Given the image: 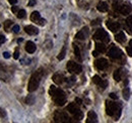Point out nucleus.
I'll return each mask as SVG.
<instances>
[{
  "label": "nucleus",
  "instance_id": "nucleus-10",
  "mask_svg": "<svg viewBox=\"0 0 132 123\" xmlns=\"http://www.w3.org/2000/svg\"><path fill=\"white\" fill-rule=\"evenodd\" d=\"M31 20L36 22V23H39L40 25H44L46 23V20L41 17V14L38 11H34L33 13L31 14Z\"/></svg>",
  "mask_w": 132,
  "mask_h": 123
},
{
  "label": "nucleus",
  "instance_id": "nucleus-22",
  "mask_svg": "<svg viewBox=\"0 0 132 123\" xmlns=\"http://www.w3.org/2000/svg\"><path fill=\"white\" fill-rule=\"evenodd\" d=\"M74 54H75V57L78 61H81V56H80V49L77 46H74Z\"/></svg>",
  "mask_w": 132,
  "mask_h": 123
},
{
  "label": "nucleus",
  "instance_id": "nucleus-2",
  "mask_svg": "<svg viewBox=\"0 0 132 123\" xmlns=\"http://www.w3.org/2000/svg\"><path fill=\"white\" fill-rule=\"evenodd\" d=\"M121 110L122 107L120 104L112 102V101H107L106 102V112L109 116H112L115 118V120H117L120 115H121Z\"/></svg>",
  "mask_w": 132,
  "mask_h": 123
},
{
  "label": "nucleus",
  "instance_id": "nucleus-5",
  "mask_svg": "<svg viewBox=\"0 0 132 123\" xmlns=\"http://www.w3.org/2000/svg\"><path fill=\"white\" fill-rule=\"evenodd\" d=\"M67 111L69 113H71L74 118L76 120H80L82 119V112L80 111V109L77 107V104L76 103H70L68 106H67Z\"/></svg>",
  "mask_w": 132,
  "mask_h": 123
},
{
  "label": "nucleus",
  "instance_id": "nucleus-17",
  "mask_svg": "<svg viewBox=\"0 0 132 123\" xmlns=\"http://www.w3.org/2000/svg\"><path fill=\"white\" fill-rule=\"evenodd\" d=\"M53 81H54V83L60 85V84H62L64 82V78H63L62 75H60V74H55L53 76Z\"/></svg>",
  "mask_w": 132,
  "mask_h": 123
},
{
  "label": "nucleus",
  "instance_id": "nucleus-40",
  "mask_svg": "<svg viewBox=\"0 0 132 123\" xmlns=\"http://www.w3.org/2000/svg\"><path fill=\"white\" fill-rule=\"evenodd\" d=\"M35 4H36V0H31L29 2V6H34Z\"/></svg>",
  "mask_w": 132,
  "mask_h": 123
},
{
  "label": "nucleus",
  "instance_id": "nucleus-28",
  "mask_svg": "<svg viewBox=\"0 0 132 123\" xmlns=\"http://www.w3.org/2000/svg\"><path fill=\"white\" fill-rule=\"evenodd\" d=\"M17 17H18V18H24V17H26V10H23V9L18 10V12H17Z\"/></svg>",
  "mask_w": 132,
  "mask_h": 123
},
{
  "label": "nucleus",
  "instance_id": "nucleus-24",
  "mask_svg": "<svg viewBox=\"0 0 132 123\" xmlns=\"http://www.w3.org/2000/svg\"><path fill=\"white\" fill-rule=\"evenodd\" d=\"M123 97H124L125 100L129 99V97H130V90H129V88H125L123 90Z\"/></svg>",
  "mask_w": 132,
  "mask_h": 123
},
{
  "label": "nucleus",
  "instance_id": "nucleus-32",
  "mask_svg": "<svg viewBox=\"0 0 132 123\" xmlns=\"http://www.w3.org/2000/svg\"><path fill=\"white\" fill-rule=\"evenodd\" d=\"M6 116V112H5V110L4 109H2V108H0V117H5Z\"/></svg>",
  "mask_w": 132,
  "mask_h": 123
},
{
  "label": "nucleus",
  "instance_id": "nucleus-37",
  "mask_svg": "<svg viewBox=\"0 0 132 123\" xmlns=\"http://www.w3.org/2000/svg\"><path fill=\"white\" fill-rule=\"evenodd\" d=\"M81 102H82V101H81V99H80V98H76V99H75V103H76L77 105H80V104H81Z\"/></svg>",
  "mask_w": 132,
  "mask_h": 123
},
{
  "label": "nucleus",
  "instance_id": "nucleus-20",
  "mask_svg": "<svg viewBox=\"0 0 132 123\" xmlns=\"http://www.w3.org/2000/svg\"><path fill=\"white\" fill-rule=\"evenodd\" d=\"M87 28L85 27V28H83L82 30L78 31L77 33H76V35H75V38H77V39H79V40H83L84 38H85V30H86Z\"/></svg>",
  "mask_w": 132,
  "mask_h": 123
},
{
  "label": "nucleus",
  "instance_id": "nucleus-21",
  "mask_svg": "<svg viewBox=\"0 0 132 123\" xmlns=\"http://www.w3.org/2000/svg\"><path fill=\"white\" fill-rule=\"evenodd\" d=\"M96 49H97L98 53H101V54H102V53H105L107 48H106V46H105L103 43H98V44L96 45Z\"/></svg>",
  "mask_w": 132,
  "mask_h": 123
},
{
  "label": "nucleus",
  "instance_id": "nucleus-26",
  "mask_svg": "<svg viewBox=\"0 0 132 123\" xmlns=\"http://www.w3.org/2000/svg\"><path fill=\"white\" fill-rule=\"evenodd\" d=\"M65 54H66V47H63L62 50L60 52V54L58 55V60H59V61L63 60V59L65 58Z\"/></svg>",
  "mask_w": 132,
  "mask_h": 123
},
{
  "label": "nucleus",
  "instance_id": "nucleus-16",
  "mask_svg": "<svg viewBox=\"0 0 132 123\" xmlns=\"http://www.w3.org/2000/svg\"><path fill=\"white\" fill-rule=\"evenodd\" d=\"M97 8L101 12H106V11H108L109 6H108V4L106 2H100L99 4H98V6H97Z\"/></svg>",
  "mask_w": 132,
  "mask_h": 123
},
{
  "label": "nucleus",
  "instance_id": "nucleus-39",
  "mask_svg": "<svg viewBox=\"0 0 132 123\" xmlns=\"http://www.w3.org/2000/svg\"><path fill=\"white\" fill-rule=\"evenodd\" d=\"M11 11L14 12V13H15V12H18V8H17L16 6H13V7L11 8Z\"/></svg>",
  "mask_w": 132,
  "mask_h": 123
},
{
  "label": "nucleus",
  "instance_id": "nucleus-4",
  "mask_svg": "<svg viewBox=\"0 0 132 123\" xmlns=\"http://www.w3.org/2000/svg\"><path fill=\"white\" fill-rule=\"evenodd\" d=\"M113 5H114L115 10L119 11L121 14H124V15L129 14V13L132 11V7L130 6V5H128V4H124V3H121V2H120V1H118V0H116Z\"/></svg>",
  "mask_w": 132,
  "mask_h": 123
},
{
  "label": "nucleus",
  "instance_id": "nucleus-13",
  "mask_svg": "<svg viewBox=\"0 0 132 123\" xmlns=\"http://www.w3.org/2000/svg\"><path fill=\"white\" fill-rule=\"evenodd\" d=\"M87 123H92V122H98V116L97 114L95 113V111H89L87 113V120H86Z\"/></svg>",
  "mask_w": 132,
  "mask_h": 123
},
{
  "label": "nucleus",
  "instance_id": "nucleus-33",
  "mask_svg": "<svg viewBox=\"0 0 132 123\" xmlns=\"http://www.w3.org/2000/svg\"><path fill=\"white\" fill-rule=\"evenodd\" d=\"M18 57H19V52H18V48H16L15 52H14V54H13V58H14L15 60H17Z\"/></svg>",
  "mask_w": 132,
  "mask_h": 123
},
{
  "label": "nucleus",
  "instance_id": "nucleus-3",
  "mask_svg": "<svg viewBox=\"0 0 132 123\" xmlns=\"http://www.w3.org/2000/svg\"><path fill=\"white\" fill-rule=\"evenodd\" d=\"M43 76V72L42 70H39L37 72H35L32 77L30 79V82H29V86H28V90L29 92H34L38 89L39 85H40V82H41V79Z\"/></svg>",
  "mask_w": 132,
  "mask_h": 123
},
{
  "label": "nucleus",
  "instance_id": "nucleus-30",
  "mask_svg": "<svg viewBox=\"0 0 132 123\" xmlns=\"http://www.w3.org/2000/svg\"><path fill=\"white\" fill-rule=\"evenodd\" d=\"M12 24V21L11 20H6L5 22H4V29L5 30H8V28H9V26Z\"/></svg>",
  "mask_w": 132,
  "mask_h": 123
},
{
  "label": "nucleus",
  "instance_id": "nucleus-27",
  "mask_svg": "<svg viewBox=\"0 0 132 123\" xmlns=\"http://www.w3.org/2000/svg\"><path fill=\"white\" fill-rule=\"evenodd\" d=\"M98 86H99L101 89H106V88H107V86H108V82H107V81H105V80H103Z\"/></svg>",
  "mask_w": 132,
  "mask_h": 123
},
{
  "label": "nucleus",
  "instance_id": "nucleus-1",
  "mask_svg": "<svg viewBox=\"0 0 132 123\" xmlns=\"http://www.w3.org/2000/svg\"><path fill=\"white\" fill-rule=\"evenodd\" d=\"M49 93L54 101V103L57 106H63L66 103V95L61 89L55 87V86H51L50 87Z\"/></svg>",
  "mask_w": 132,
  "mask_h": 123
},
{
  "label": "nucleus",
  "instance_id": "nucleus-15",
  "mask_svg": "<svg viewBox=\"0 0 132 123\" xmlns=\"http://www.w3.org/2000/svg\"><path fill=\"white\" fill-rule=\"evenodd\" d=\"M36 45L34 44L33 42H28L27 45H26V50L29 53V54H33L36 52Z\"/></svg>",
  "mask_w": 132,
  "mask_h": 123
},
{
  "label": "nucleus",
  "instance_id": "nucleus-18",
  "mask_svg": "<svg viewBox=\"0 0 132 123\" xmlns=\"http://www.w3.org/2000/svg\"><path fill=\"white\" fill-rule=\"evenodd\" d=\"M122 78H123V70H121V69L116 70L115 72H114V79H115V81L119 82V81L122 80Z\"/></svg>",
  "mask_w": 132,
  "mask_h": 123
},
{
  "label": "nucleus",
  "instance_id": "nucleus-7",
  "mask_svg": "<svg viewBox=\"0 0 132 123\" xmlns=\"http://www.w3.org/2000/svg\"><path fill=\"white\" fill-rule=\"evenodd\" d=\"M94 38L102 40L103 43H109L110 42L109 34L107 33V31H105L104 29H98L96 31V33L94 34Z\"/></svg>",
  "mask_w": 132,
  "mask_h": 123
},
{
  "label": "nucleus",
  "instance_id": "nucleus-35",
  "mask_svg": "<svg viewBox=\"0 0 132 123\" xmlns=\"http://www.w3.org/2000/svg\"><path fill=\"white\" fill-rule=\"evenodd\" d=\"M4 43H5V36L0 35V46H1L2 44H4Z\"/></svg>",
  "mask_w": 132,
  "mask_h": 123
},
{
  "label": "nucleus",
  "instance_id": "nucleus-38",
  "mask_svg": "<svg viewBox=\"0 0 132 123\" xmlns=\"http://www.w3.org/2000/svg\"><path fill=\"white\" fill-rule=\"evenodd\" d=\"M3 57L5 58V59H9V57H10V55L7 53V52H5V53H3Z\"/></svg>",
  "mask_w": 132,
  "mask_h": 123
},
{
  "label": "nucleus",
  "instance_id": "nucleus-42",
  "mask_svg": "<svg viewBox=\"0 0 132 123\" xmlns=\"http://www.w3.org/2000/svg\"><path fill=\"white\" fill-rule=\"evenodd\" d=\"M8 1H9L10 4H16L17 2V0H8Z\"/></svg>",
  "mask_w": 132,
  "mask_h": 123
},
{
  "label": "nucleus",
  "instance_id": "nucleus-31",
  "mask_svg": "<svg viewBox=\"0 0 132 123\" xmlns=\"http://www.w3.org/2000/svg\"><path fill=\"white\" fill-rule=\"evenodd\" d=\"M126 52H127V55L129 57H132V47L130 46H128L126 47Z\"/></svg>",
  "mask_w": 132,
  "mask_h": 123
},
{
  "label": "nucleus",
  "instance_id": "nucleus-41",
  "mask_svg": "<svg viewBox=\"0 0 132 123\" xmlns=\"http://www.w3.org/2000/svg\"><path fill=\"white\" fill-rule=\"evenodd\" d=\"M98 21H100V19H97V20H94V21L92 22V24H93V25H96V24H99L100 22H98Z\"/></svg>",
  "mask_w": 132,
  "mask_h": 123
},
{
  "label": "nucleus",
  "instance_id": "nucleus-11",
  "mask_svg": "<svg viewBox=\"0 0 132 123\" xmlns=\"http://www.w3.org/2000/svg\"><path fill=\"white\" fill-rule=\"evenodd\" d=\"M95 65H96V68L98 70L103 71V70H106L108 68L109 63H108V61L106 59H99V60H97V61H95Z\"/></svg>",
  "mask_w": 132,
  "mask_h": 123
},
{
  "label": "nucleus",
  "instance_id": "nucleus-6",
  "mask_svg": "<svg viewBox=\"0 0 132 123\" xmlns=\"http://www.w3.org/2000/svg\"><path fill=\"white\" fill-rule=\"evenodd\" d=\"M66 68H67L68 72H70V73H72V74H80L81 71H82V67H81L79 64H77V63L72 61L67 63Z\"/></svg>",
  "mask_w": 132,
  "mask_h": 123
},
{
  "label": "nucleus",
  "instance_id": "nucleus-9",
  "mask_svg": "<svg viewBox=\"0 0 132 123\" xmlns=\"http://www.w3.org/2000/svg\"><path fill=\"white\" fill-rule=\"evenodd\" d=\"M108 56L111 58V59H113V60H116V59H119V58H121V56H122V52L115 46H112V47L109 49V52H108Z\"/></svg>",
  "mask_w": 132,
  "mask_h": 123
},
{
  "label": "nucleus",
  "instance_id": "nucleus-43",
  "mask_svg": "<svg viewBox=\"0 0 132 123\" xmlns=\"http://www.w3.org/2000/svg\"><path fill=\"white\" fill-rule=\"evenodd\" d=\"M93 55H94L95 57H97V56H98V52H97V50H96V52H94V53H93Z\"/></svg>",
  "mask_w": 132,
  "mask_h": 123
},
{
  "label": "nucleus",
  "instance_id": "nucleus-14",
  "mask_svg": "<svg viewBox=\"0 0 132 123\" xmlns=\"http://www.w3.org/2000/svg\"><path fill=\"white\" fill-rule=\"evenodd\" d=\"M24 31L28 33V34H30V35H36V34H38V28L37 27H35L33 25H28V26H26L24 27Z\"/></svg>",
  "mask_w": 132,
  "mask_h": 123
},
{
  "label": "nucleus",
  "instance_id": "nucleus-23",
  "mask_svg": "<svg viewBox=\"0 0 132 123\" xmlns=\"http://www.w3.org/2000/svg\"><path fill=\"white\" fill-rule=\"evenodd\" d=\"M26 103L29 104V105H33L34 103H35V97H34L33 95H30V96L27 97V99H26Z\"/></svg>",
  "mask_w": 132,
  "mask_h": 123
},
{
  "label": "nucleus",
  "instance_id": "nucleus-12",
  "mask_svg": "<svg viewBox=\"0 0 132 123\" xmlns=\"http://www.w3.org/2000/svg\"><path fill=\"white\" fill-rule=\"evenodd\" d=\"M107 26L113 32H116L117 30L120 29V24L118 22H114V21H107Z\"/></svg>",
  "mask_w": 132,
  "mask_h": 123
},
{
  "label": "nucleus",
  "instance_id": "nucleus-34",
  "mask_svg": "<svg viewBox=\"0 0 132 123\" xmlns=\"http://www.w3.org/2000/svg\"><path fill=\"white\" fill-rule=\"evenodd\" d=\"M109 96H110V98H111V99H114V100H117V99H118V96L116 95L115 93H111Z\"/></svg>",
  "mask_w": 132,
  "mask_h": 123
},
{
  "label": "nucleus",
  "instance_id": "nucleus-29",
  "mask_svg": "<svg viewBox=\"0 0 132 123\" xmlns=\"http://www.w3.org/2000/svg\"><path fill=\"white\" fill-rule=\"evenodd\" d=\"M102 81H103V79H101V77H99V76H95V77L93 78V82L95 84H97V85H99Z\"/></svg>",
  "mask_w": 132,
  "mask_h": 123
},
{
  "label": "nucleus",
  "instance_id": "nucleus-36",
  "mask_svg": "<svg viewBox=\"0 0 132 123\" xmlns=\"http://www.w3.org/2000/svg\"><path fill=\"white\" fill-rule=\"evenodd\" d=\"M12 30L14 31L15 33H17V32L19 31V26H18V25H14V26H13V28H12Z\"/></svg>",
  "mask_w": 132,
  "mask_h": 123
},
{
  "label": "nucleus",
  "instance_id": "nucleus-44",
  "mask_svg": "<svg viewBox=\"0 0 132 123\" xmlns=\"http://www.w3.org/2000/svg\"><path fill=\"white\" fill-rule=\"evenodd\" d=\"M17 42H18V43H21V42H22V38H18V40H17Z\"/></svg>",
  "mask_w": 132,
  "mask_h": 123
},
{
  "label": "nucleus",
  "instance_id": "nucleus-25",
  "mask_svg": "<svg viewBox=\"0 0 132 123\" xmlns=\"http://www.w3.org/2000/svg\"><path fill=\"white\" fill-rule=\"evenodd\" d=\"M126 26H128L129 27V29L131 31V27H132V14L131 15H129L127 17V19H126ZM132 32V31H131Z\"/></svg>",
  "mask_w": 132,
  "mask_h": 123
},
{
  "label": "nucleus",
  "instance_id": "nucleus-8",
  "mask_svg": "<svg viewBox=\"0 0 132 123\" xmlns=\"http://www.w3.org/2000/svg\"><path fill=\"white\" fill-rule=\"evenodd\" d=\"M54 120L56 122H69V117L68 115L66 114L65 112H60V111H57L54 115Z\"/></svg>",
  "mask_w": 132,
  "mask_h": 123
},
{
  "label": "nucleus",
  "instance_id": "nucleus-19",
  "mask_svg": "<svg viewBox=\"0 0 132 123\" xmlns=\"http://www.w3.org/2000/svg\"><path fill=\"white\" fill-rule=\"evenodd\" d=\"M115 38H116V40H117L118 43H120V44H122V43H124V42L126 40V36H125L124 32H122V31L116 34Z\"/></svg>",
  "mask_w": 132,
  "mask_h": 123
},
{
  "label": "nucleus",
  "instance_id": "nucleus-45",
  "mask_svg": "<svg viewBox=\"0 0 132 123\" xmlns=\"http://www.w3.org/2000/svg\"><path fill=\"white\" fill-rule=\"evenodd\" d=\"M129 46H130L132 47V39L130 40V42H129Z\"/></svg>",
  "mask_w": 132,
  "mask_h": 123
}]
</instances>
